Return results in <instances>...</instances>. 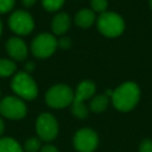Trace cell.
Segmentation results:
<instances>
[{
  "label": "cell",
  "mask_w": 152,
  "mask_h": 152,
  "mask_svg": "<svg viewBox=\"0 0 152 152\" xmlns=\"http://www.w3.org/2000/svg\"><path fill=\"white\" fill-rule=\"evenodd\" d=\"M37 132L43 141H53L58 133V124L56 119L47 113L40 115L37 120Z\"/></svg>",
  "instance_id": "5"
},
{
  "label": "cell",
  "mask_w": 152,
  "mask_h": 152,
  "mask_svg": "<svg viewBox=\"0 0 152 152\" xmlns=\"http://www.w3.org/2000/svg\"><path fill=\"white\" fill-rule=\"evenodd\" d=\"M23 150L25 152H38L41 150V141L38 137H30L24 143Z\"/></svg>",
  "instance_id": "17"
},
{
  "label": "cell",
  "mask_w": 152,
  "mask_h": 152,
  "mask_svg": "<svg viewBox=\"0 0 152 152\" xmlns=\"http://www.w3.org/2000/svg\"><path fill=\"white\" fill-rule=\"evenodd\" d=\"M40 152H59V151L53 145H45L44 147L41 148Z\"/></svg>",
  "instance_id": "23"
},
{
  "label": "cell",
  "mask_w": 152,
  "mask_h": 152,
  "mask_svg": "<svg viewBox=\"0 0 152 152\" xmlns=\"http://www.w3.org/2000/svg\"><path fill=\"white\" fill-rule=\"evenodd\" d=\"M16 71V65L10 59H0V77L11 76Z\"/></svg>",
  "instance_id": "16"
},
{
  "label": "cell",
  "mask_w": 152,
  "mask_h": 152,
  "mask_svg": "<svg viewBox=\"0 0 152 152\" xmlns=\"http://www.w3.org/2000/svg\"><path fill=\"white\" fill-rule=\"evenodd\" d=\"M37 0H22V3L24 4V7H30L31 5H34L36 3Z\"/></svg>",
  "instance_id": "24"
},
{
  "label": "cell",
  "mask_w": 152,
  "mask_h": 152,
  "mask_svg": "<svg viewBox=\"0 0 152 152\" xmlns=\"http://www.w3.org/2000/svg\"><path fill=\"white\" fill-rule=\"evenodd\" d=\"M1 32H2V24H1V21H0V36H1Z\"/></svg>",
  "instance_id": "27"
},
{
  "label": "cell",
  "mask_w": 152,
  "mask_h": 152,
  "mask_svg": "<svg viewBox=\"0 0 152 152\" xmlns=\"http://www.w3.org/2000/svg\"><path fill=\"white\" fill-rule=\"evenodd\" d=\"M96 87L94 83L89 80H85L83 83H79L76 94L74 95V99L72 102H76V103H83V101L89 98H91L95 93Z\"/></svg>",
  "instance_id": "11"
},
{
  "label": "cell",
  "mask_w": 152,
  "mask_h": 152,
  "mask_svg": "<svg viewBox=\"0 0 152 152\" xmlns=\"http://www.w3.org/2000/svg\"><path fill=\"white\" fill-rule=\"evenodd\" d=\"M114 106L120 112H129L140 100V89L134 83H125L113 92Z\"/></svg>",
  "instance_id": "1"
},
{
  "label": "cell",
  "mask_w": 152,
  "mask_h": 152,
  "mask_svg": "<svg viewBox=\"0 0 152 152\" xmlns=\"http://www.w3.org/2000/svg\"><path fill=\"white\" fill-rule=\"evenodd\" d=\"M71 40L69 38H61V40L57 42V46H59L63 49H68L70 46H71Z\"/></svg>",
  "instance_id": "22"
},
{
  "label": "cell",
  "mask_w": 152,
  "mask_h": 152,
  "mask_svg": "<svg viewBox=\"0 0 152 152\" xmlns=\"http://www.w3.org/2000/svg\"><path fill=\"white\" fill-rule=\"evenodd\" d=\"M7 50L10 56L16 61H23L27 55V47L19 38H12L7 43Z\"/></svg>",
  "instance_id": "10"
},
{
  "label": "cell",
  "mask_w": 152,
  "mask_h": 152,
  "mask_svg": "<svg viewBox=\"0 0 152 152\" xmlns=\"http://www.w3.org/2000/svg\"><path fill=\"white\" fill-rule=\"evenodd\" d=\"M12 89L19 97L32 100L38 95V87L31 76L26 72H19L12 80Z\"/></svg>",
  "instance_id": "3"
},
{
  "label": "cell",
  "mask_w": 152,
  "mask_h": 152,
  "mask_svg": "<svg viewBox=\"0 0 152 152\" xmlns=\"http://www.w3.org/2000/svg\"><path fill=\"white\" fill-rule=\"evenodd\" d=\"M0 152H24L23 148L12 137L0 139Z\"/></svg>",
  "instance_id": "14"
},
{
  "label": "cell",
  "mask_w": 152,
  "mask_h": 152,
  "mask_svg": "<svg viewBox=\"0 0 152 152\" xmlns=\"http://www.w3.org/2000/svg\"><path fill=\"white\" fill-rule=\"evenodd\" d=\"M140 152H152V140H144L140 145Z\"/></svg>",
  "instance_id": "21"
},
{
  "label": "cell",
  "mask_w": 152,
  "mask_h": 152,
  "mask_svg": "<svg viewBox=\"0 0 152 152\" xmlns=\"http://www.w3.org/2000/svg\"><path fill=\"white\" fill-rule=\"evenodd\" d=\"M15 5V0H0V14L10 12Z\"/></svg>",
  "instance_id": "20"
},
{
  "label": "cell",
  "mask_w": 152,
  "mask_h": 152,
  "mask_svg": "<svg viewBox=\"0 0 152 152\" xmlns=\"http://www.w3.org/2000/svg\"><path fill=\"white\" fill-rule=\"evenodd\" d=\"M107 0H91V7L95 12L98 13H105L107 9Z\"/></svg>",
  "instance_id": "19"
},
{
  "label": "cell",
  "mask_w": 152,
  "mask_h": 152,
  "mask_svg": "<svg viewBox=\"0 0 152 152\" xmlns=\"http://www.w3.org/2000/svg\"><path fill=\"white\" fill-rule=\"evenodd\" d=\"M9 25L14 32L21 36L30 34L34 27L31 16L25 11L15 12L10 18Z\"/></svg>",
  "instance_id": "9"
},
{
  "label": "cell",
  "mask_w": 152,
  "mask_h": 152,
  "mask_svg": "<svg viewBox=\"0 0 152 152\" xmlns=\"http://www.w3.org/2000/svg\"><path fill=\"white\" fill-rule=\"evenodd\" d=\"M57 47V41L50 34H41L32 41L31 51L39 58H46L53 54Z\"/></svg>",
  "instance_id": "7"
},
{
  "label": "cell",
  "mask_w": 152,
  "mask_h": 152,
  "mask_svg": "<svg viewBox=\"0 0 152 152\" xmlns=\"http://www.w3.org/2000/svg\"><path fill=\"white\" fill-rule=\"evenodd\" d=\"M74 99L73 91L68 86L57 85L48 90L46 94V102L53 108H64L72 104Z\"/></svg>",
  "instance_id": "4"
},
{
  "label": "cell",
  "mask_w": 152,
  "mask_h": 152,
  "mask_svg": "<svg viewBox=\"0 0 152 152\" xmlns=\"http://www.w3.org/2000/svg\"><path fill=\"white\" fill-rule=\"evenodd\" d=\"M34 69V63H31V61H29V63L26 64V66H25L26 73H27V72H31Z\"/></svg>",
  "instance_id": "25"
},
{
  "label": "cell",
  "mask_w": 152,
  "mask_h": 152,
  "mask_svg": "<svg viewBox=\"0 0 152 152\" xmlns=\"http://www.w3.org/2000/svg\"><path fill=\"white\" fill-rule=\"evenodd\" d=\"M65 0H42L43 7L48 12H55L63 7Z\"/></svg>",
  "instance_id": "18"
},
{
  "label": "cell",
  "mask_w": 152,
  "mask_h": 152,
  "mask_svg": "<svg viewBox=\"0 0 152 152\" xmlns=\"http://www.w3.org/2000/svg\"><path fill=\"white\" fill-rule=\"evenodd\" d=\"M3 131H4V123H3L2 119L0 118V137L2 135Z\"/></svg>",
  "instance_id": "26"
},
{
  "label": "cell",
  "mask_w": 152,
  "mask_h": 152,
  "mask_svg": "<svg viewBox=\"0 0 152 152\" xmlns=\"http://www.w3.org/2000/svg\"><path fill=\"white\" fill-rule=\"evenodd\" d=\"M70 27V18L66 13L57 14L52 20V30L55 34H64Z\"/></svg>",
  "instance_id": "12"
},
{
  "label": "cell",
  "mask_w": 152,
  "mask_h": 152,
  "mask_svg": "<svg viewBox=\"0 0 152 152\" xmlns=\"http://www.w3.org/2000/svg\"><path fill=\"white\" fill-rule=\"evenodd\" d=\"M0 96H1V92H0Z\"/></svg>",
  "instance_id": "29"
},
{
  "label": "cell",
  "mask_w": 152,
  "mask_h": 152,
  "mask_svg": "<svg viewBox=\"0 0 152 152\" xmlns=\"http://www.w3.org/2000/svg\"><path fill=\"white\" fill-rule=\"evenodd\" d=\"M99 139L97 133L90 128H83L74 135L73 144L78 152H93L97 148Z\"/></svg>",
  "instance_id": "8"
},
{
  "label": "cell",
  "mask_w": 152,
  "mask_h": 152,
  "mask_svg": "<svg viewBox=\"0 0 152 152\" xmlns=\"http://www.w3.org/2000/svg\"><path fill=\"white\" fill-rule=\"evenodd\" d=\"M97 26L99 31L103 36L108 38L118 37L124 31L125 24L124 20L121 18L120 15L116 13H103L99 16L97 21Z\"/></svg>",
  "instance_id": "2"
},
{
  "label": "cell",
  "mask_w": 152,
  "mask_h": 152,
  "mask_svg": "<svg viewBox=\"0 0 152 152\" xmlns=\"http://www.w3.org/2000/svg\"><path fill=\"white\" fill-rule=\"evenodd\" d=\"M27 108L21 99L17 97H5L0 102V114L12 120H19L26 116Z\"/></svg>",
  "instance_id": "6"
},
{
  "label": "cell",
  "mask_w": 152,
  "mask_h": 152,
  "mask_svg": "<svg viewBox=\"0 0 152 152\" xmlns=\"http://www.w3.org/2000/svg\"><path fill=\"white\" fill-rule=\"evenodd\" d=\"M108 105V96L106 94L96 96L91 101L90 107L94 113H102L106 110Z\"/></svg>",
  "instance_id": "15"
},
{
  "label": "cell",
  "mask_w": 152,
  "mask_h": 152,
  "mask_svg": "<svg viewBox=\"0 0 152 152\" xmlns=\"http://www.w3.org/2000/svg\"><path fill=\"white\" fill-rule=\"evenodd\" d=\"M149 4H150V7H151V10H152V0H149Z\"/></svg>",
  "instance_id": "28"
},
{
  "label": "cell",
  "mask_w": 152,
  "mask_h": 152,
  "mask_svg": "<svg viewBox=\"0 0 152 152\" xmlns=\"http://www.w3.org/2000/svg\"><path fill=\"white\" fill-rule=\"evenodd\" d=\"M75 21L76 24L80 26V27H90L94 23V21H95V14L91 10H81L76 15Z\"/></svg>",
  "instance_id": "13"
}]
</instances>
